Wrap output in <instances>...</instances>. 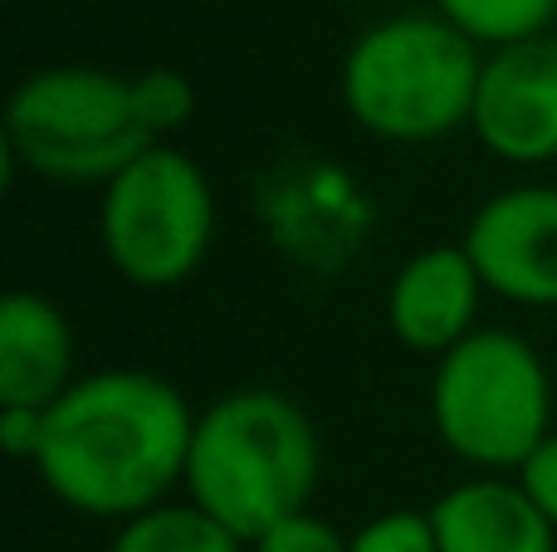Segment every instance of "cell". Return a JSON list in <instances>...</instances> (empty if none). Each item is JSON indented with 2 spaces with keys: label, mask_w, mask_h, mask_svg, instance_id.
Returning <instances> with one entry per match:
<instances>
[{
  "label": "cell",
  "mask_w": 557,
  "mask_h": 552,
  "mask_svg": "<svg viewBox=\"0 0 557 552\" xmlns=\"http://www.w3.org/2000/svg\"><path fill=\"white\" fill-rule=\"evenodd\" d=\"M470 133L494 162H557V35L519 39L484 54Z\"/></svg>",
  "instance_id": "ba28073f"
},
{
  "label": "cell",
  "mask_w": 557,
  "mask_h": 552,
  "mask_svg": "<svg viewBox=\"0 0 557 552\" xmlns=\"http://www.w3.org/2000/svg\"><path fill=\"white\" fill-rule=\"evenodd\" d=\"M441 552H557V528L509 475H470L431 509Z\"/></svg>",
  "instance_id": "8fae6325"
},
{
  "label": "cell",
  "mask_w": 557,
  "mask_h": 552,
  "mask_svg": "<svg viewBox=\"0 0 557 552\" xmlns=\"http://www.w3.org/2000/svg\"><path fill=\"white\" fill-rule=\"evenodd\" d=\"M323 475V446L298 401L245 387L196 416L186 499L255 543L274 524L308 514Z\"/></svg>",
  "instance_id": "7a4b0ae2"
},
{
  "label": "cell",
  "mask_w": 557,
  "mask_h": 552,
  "mask_svg": "<svg viewBox=\"0 0 557 552\" xmlns=\"http://www.w3.org/2000/svg\"><path fill=\"white\" fill-rule=\"evenodd\" d=\"M39 440H45V411H35V406H0V446H5L10 460L35 465Z\"/></svg>",
  "instance_id": "ac0fdd59"
},
{
  "label": "cell",
  "mask_w": 557,
  "mask_h": 552,
  "mask_svg": "<svg viewBox=\"0 0 557 552\" xmlns=\"http://www.w3.org/2000/svg\"><path fill=\"white\" fill-rule=\"evenodd\" d=\"M137 103H143V117L152 123V133L166 142L176 127L191 123L196 88H191V78L176 74V68H147V74H137Z\"/></svg>",
  "instance_id": "5bb4252c"
},
{
  "label": "cell",
  "mask_w": 557,
  "mask_h": 552,
  "mask_svg": "<svg viewBox=\"0 0 557 552\" xmlns=\"http://www.w3.org/2000/svg\"><path fill=\"white\" fill-rule=\"evenodd\" d=\"M74 328L64 309L35 289H15L0 303V406L49 411L78 381Z\"/></svg>",
  "instance_id": "30bf717a"
},
{
  "label": "cell",
  "mask_w": 557,
  "mask_h": 552,
  "mask_svg": "<svg viewBox=\"0 0 557 552\" xmlns=\"http://www.w3.org/2000/svg\"><path fill=\"white\" fill-rule=\"evenodd\" d=\"M431 426L474 475H519L553 436V377L523 333L480 328L435 357Z\"/></svg>",
  "instance_id": "5b68a950"
},
{
  "label": "cell",
  "mask_w": 557,
  "mask_h": 552,
  "mask_svg": "<svg viewBox=\"0 0 557 552\" xmlns=\"http://www.w3.org/2000/svg\"><path fill=\"white\" fill-rule=\"evenodd\" d=\"M513 479L529 489V499L543 509V518L557 528V430L543 440L539 450H533L529 460H523V469Z\"/></svg>",
  "instance_id": "e0dca14e"
},
{
  "label": "cell",
  "mask_w": 557,
  "mask_h": 552,
  "mask_svg": "<svg viewBox=\"0 0 557 552\" xmlns=\"http://www.w3.org/2000/svg\"><path fill=\"white\" fill-rule=\"evenodd\" d=\"M108 552H250V543L186 499V504H157L117 524Z\"/></svg>",
  "instance_id": "7c38bea8"
},
{
  "label": "cell",
  "mask_w": 557,
  "mask_h": 552,
  "mask_svg": "<svg viewBox=\"0 0 557 552\" xmlns=\"http://www.w3.org/2000/svg\"><path fill=\"white\" fill-rule=\"evenodd\" d=\"M465 254L484 289L519 309H557V186H504L465 225Z\"/></svg>",
  "instance_id": "52a82bcc"
},
{
  "label": "cell",
  "mask_w": 557,
  "mask_h": 552,
  "mask_svg": "<svg viewBox=\"0 0 557 552\" xmlns=\"http://www.w3.org/2000/svg\"><path fill=\"white\" fill-rule=\"evenodd\" d=\"M347 552H441L435 543L431 514L421 509H392V514H376L372 524H362L347 538Z\"/></svg>",
  "instance_id": "9a60e30c"
},
{
  "label": "cell",
  "mask_w": 557,
  "mask_h": 552,
  "mask_svg": "<svg viewBox=\"0 0 557 552\" xmlns=\"http://www.w3.org/2000/svg\"><path fill=\"white\" fill-rule=\"evenodd\" d=\"M98 244L133 289H176L215 244V191L191 152L157 142L98 196Z\"/></svg>",
  "instance_id": "8992f818"
},
{
  "label": "cell",
  "mask_w": 557,
  "mask_h": 552,
  "mask_svg": "<svg viewBox=\"0 0 557 552\" xmlns=\"http://www.w3.org/2000/svg\"><path fill=\"white\" fill-rule=\"evenodd\" d=\"M484 49L441 15H392L367 25L343 54L337 93L362 133L421 147L470 127Z\"/></svg>",
  "instance_id": "3957f363"
},
{
  "label": "cell",
  "mask_w": 557,
  "mask_h": 552,
  "mask_svg": "<svg viewBox=\"0 0 557 552\" xmlns=\"http://www.w3.org/2000/svg\"><path fill=\"white\" fill-rule=\"evenodd\" d=\"M250 552H347V538L308 509V514H294L284 524H274L270 534H260Z\"/></svg>",
  "instance_id": "2e32d148"
},
{
  "label": "cell",
  "mask_w": 557,
  "mask_h": 552,
  "mask_svg": "<svg viewBox=\"0 0 557 552\" xmlns=\"http://www.w3.org/2000/svg\"><path fill=\"white\" fill-rule=\"evenodd\" d=\"M157 142L137 103V74L54 64L20 78L5 103V181L25 166L45 181L108 186Z\"/></svg>",
  "instance_id": "277c9868"
},
{
  "label": "cell",
  "mask_w": 557,
  "mask_h": 552,
  "mask_svg": "<svg viewBox=\"0 0 557 552\" xmlns=\"http://www.w3.org/2000/svg\"><path fill=\"white\" fill-rule=\"evenodd\" d=\"M484 279L465 244H425L386 284V328L406 352L445 357L470 333H480Z\"/></svg>",
  "instance_id": "9c48e42d"
},
{
  "label": "cell",
  "mask_w": 557,
  "mask_h": 552,
  "mask_svg": "<svg viewBox=\"0 0 557 552\" xmlns=\"http://www.w3.org/2000/svg\"><path fill=\"white\" fill-rule=\"evenodd\" d=\"M191 436L196 411L166 377L88 372L45 411L35 475L74 514L127 524L186 485Z\"/></svg>",
  "instance_id": "6da1fadb"
},
{
  "label": "cell",
  "mask_w": 557,
  "mask_h": 552,
  "mask_svg": "<svg viewBox=\"0 0 557 552\" xmlns=\"http://www.w3.org/2000/svg\"><path fill=\"white\" fill-rule=\"evenodd\" d=\"M435 15L450 20L465 39H474L490 54V49L548 35L557 0H435Z\"/></svg>",
  "instance_id": "4fadbf2b"
}]
</instances>
